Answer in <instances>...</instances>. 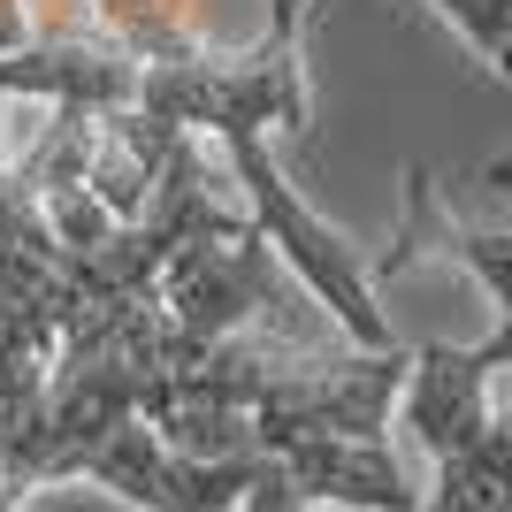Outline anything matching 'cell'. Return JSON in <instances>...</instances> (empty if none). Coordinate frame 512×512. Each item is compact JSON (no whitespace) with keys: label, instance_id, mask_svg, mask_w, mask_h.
<instances>
[{"label":"cell","instance_id":"cell-1","mask_svg":"<svg viewBox=\"0 0 512 512\" xmlns=\"http://www.w3.org/2000/svg\"><path fill=\"white\" fill-rule=\"evenodd\" d=\"M0 92L8 100H62V107H92V115H123L153 138L207 123L230 146V169L253 199L260 237L276 245V260L299 276L306 299L352 337V352H406L390 314L375 306L360 253L283 184L276 153H268L276 130L306 138V39H268L260 31L245 54H222L192 23H176L161 39H107V31L23 39L0 54Z\"/></svg>","mask_w":512,"mask_h":512},{"label":"cell","instance_id":"cell-2","mask_svg":"<svg viewBox=\"0 0 512 512\" xmlns=\"http://www.w3.org/2000/svg\"><path fill=\"white\" fill-rule=\"evenodd\" d=\"M444 260L482 283V299H490L497 321H512V230L505 222H467L428 169H406V222L360 268H367V283H398L413 268H444Z\"/></svg>","mask_w":512,"mask_h":512},{"label":"cell","instance_id":"cell-3","mask_svg":"<svg viewBox=\"0 0 512 512\" xmlns=\"http://www.w3.org/2000/svg\"><path fill=\"white\" fill-rule=\"evenodd\" d=\"M436 459V490L413 512H512V428H482L451 451H428Z\"/></svg>","mask_w":512,"mask_h":512},{"label":"cell","instance_id":"cell-4","mask_svg":"<svg viewBox=\"0 0 512 512\" xmlns=\"http://www.w3.org/2000/svg\"><path fill=\"white\" fill-rule=\"evenodd\" d=\"M436 8H444V16L474 39V54L505 77V69H512V62H505V8H512V0H436Z\"/></svg>","mask_w":512,"mask_h":512}]
</instances>
